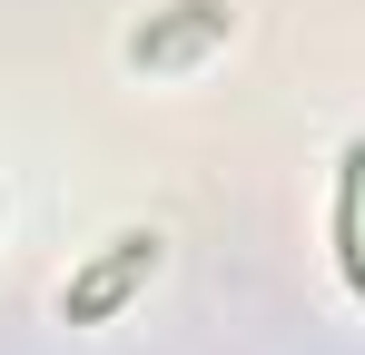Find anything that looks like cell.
Returning <instances> with one entry per match:
<instances>
[{"label":"cell","instance_id":"2","mask_svg":"<svg viewBox=\"0 0 365 355\" xmlns=\"http://www.w3.org/2000/svg\"><path fill=\"white\" fill-rule=\"evenodd\" d=\"M217 30H227V0H178L168 20L128 30V59H138V69H158V59H187V50H207Z\"/></svg>","mask_w":365,"mask_h":355},{"label":"cell","instance_id":"3","mask_svg":"<svg viewBox=\"0 0 365 355\" xmlns=\"http://www.w3.org/2000/svg\"><path fill=\"white\" fill-rule=\"evenodd\" d=\"M336 267L365 296V138L346 148V168H336Z\"/></svg>","mask_w":365,"mask_h":355},{"label":"cell","instance_id":"1","mask_svg":"<svg viewBox=\"0 0 365 355\" xmlns=\"http://www.w3.org/2000/svg\"><path fill=\"white\" fill-rule=\"evenodd\" d=\"M148 267H158V227L109 237V247H99V257H89V267L60 287V316H69V326H99V316H119V306H128V287H138Z\"/></svg>","mask_w":365,"mask_h":355}]
</instances>
